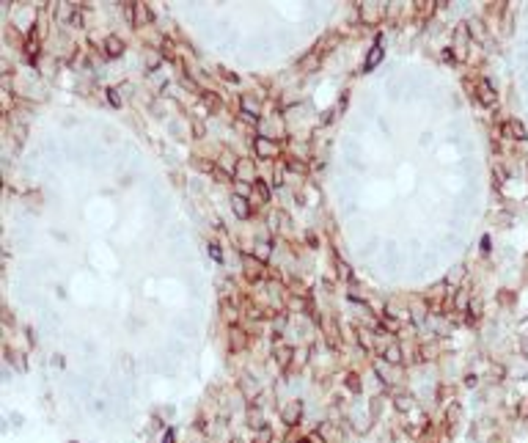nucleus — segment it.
Wrapping results in <instances>:
<instances>
[{"label": "nucleus", "instance_id": "b1692460", "mask_svg": "<svg viewBox=\"0 0 528 443\" xmlns=\"http://www.w3.org/2000/svg\"><path fill=\"white\" fill-rule=\"evenodd\" d=\"M253 443H273V429L264 427L261 432H256V440H253Z\"/></svg>", "mask_w": 528, "mask_h": 443}, {"label": "nucleus", "instance_id": "a211bd4d", "mask_svg": "<svg viewBox=\"0 0 528 443\" xmlns=\"http://www.w3.org/2000/svg\"><path fill=\"white\" fill-rule=\"evenodd\" d=\"M344 385H347V391H352V394H361V388H363L361 377H358L355 372H347V377H344Z\"/></svg>", "mask_w": 528, "mask_h": 443}, {"label": "nucleus", "instance_id": "423d86ee", "mask_svg": "<svg viewBox=\"0 0 528 443\" xmlns=\"http://www.w3.org/2000/svg\"><path fill=\"white\" fill-rule=\"evenodd\" d=\"M273 358H275V364H278L281 369H289V366L295 364V347L286 344V342H275V347H273Z\"/></svg>", "mask_w": 528, "mask_h": 443}, {"label": "nucleus", "instance_id": "0eeeda50", "mask_svg": "<svg viewBox=\"0 0 528 443\" xmlns=\"http://www.w3.org/2000/svg\"><path fill=\"white\" fill-rule=\"evenodd\" d=\"M132 28H146V25H152V9H149V3H132Z\"/></svg>", "mask_w": 528, "mask_h": 443}, {"label": "nucleus", "instance_id": "f8f14e48", "mask_svg": "<svg viewBox=\"0 0 528 443\" xmlns=\"http://www.w3.org/2000/svg\"><path fill=\"white\" fill-rule=\"evenodd\" d=\"M394 407L399 413H410L413 407H416V399H413V394H407V391H396L394 394Z\"/></svg>", "mask_w": 528, "mask_h": 443}, {"label": "nucleus", "instance_id": "bb28decb", "mask_svg": "<svg viewBox=\"0 0 528 443\" xmlns=\"http://www.w3.org/2000/svg\"><path fill=\"white\" fill-rule=\"evenodd\" d=\"M105 94H107V102H110L113 107H121V97H119V91H116V88H107Z\"/></svg>", "mask_w": 528, "mask_h": 443}, {"label": "nucleus", "instance_id": "2eb2a0df", "mask_svg": "<svg viewBox=\"0 0 528 443\" xmlns=\"http://www.w3.org/2000/svg\"><path fill=\"white\" fill-rule=\"evenodd\" d=\"M333 262H336V275L341 278V281H352V270H349V264L344 262L338 254H333Z\"/></svg>", "mask_w": 528, "mask_h": 443}, {"label": "nucleus", "instance_id": "f257e3e1", "mask_svg": "<svg viewBox=\"0 0 528 443\" xmlns=\"http://www.w3.org/2000/svg\"><path fill=\"white\" fill-rule=\"evenodd\" d=\"M473 97L482 102L484 107H495V105H498V94H495V88H492V83H490V80H484V77H479L476 83H473Z\"/></svg>", "mask_w": 528, "mask_h": 443}, {"label": "nucleus", "instance_id": "2f4dec72", "mask_svg": "<svg viewBox=\"0 0 528 443\" xmlns=\"http://www.w3.org/2000/svg\"><path fill=\"white\" fill-rule=\"evenodd\" d=\"M193 427L198 429V432H207V419L204 416H195V421H193Z\"/></svg>", "mask_w": 528, "mask_h": 443}, {"label": "nucleus", "instance_id": "a878e982", "mask_svg": "<svg viewBox=\"0 0 528 443\" xmlns=\"http://www.w3.org/2000/svg\"><path fill=\"white\" fill-rule=\"evenodd\" d=\"M212 176H215V179H218V182H220V185H228V182H231V179H234V176H228L226 171H220V168H218V165H215V171H212Z\"/></svg>", "mask_w": 528, "mask_h": 443}, {"label": "nucleus", "instance_id": "4468645a", "mask_svg": "<svg viewBox=\"0 0 528 443\" xmlns=\"http://www.w3.org/2000/svg\"><path fill=\"white\" fill-rule=\"evenodd\" d=\"M220 311H223V317H226V322H228V328L231 325H237V319H240V311H237V306H234V300H220Z\"/></svg>", "mask_w": 528, "mask_h": 443}, {"label": "nucleus", "instance_id": "6ab92c4d", "mask_svg": "<svg viewBox=\"0 0 528 443\" xmlns=\"http://www.w3.org/2000/svg\"><path fill=\"white\" fill-rule=\"evenodd\" d=\"M198 99H201V102H207V105L212 107V110L223 107V99H220V97H215V91H201V94H198Z\"/></svg>", "mask_w": 528, "mask_h": 443}, {"label": "nucleus", "instance_id": "f704fd0d", "mask_svg": "<svg viewBox=\"0 0 528 443\" xmlns=\"http://www.w3.org/2000/svg\"><path fill=\"white\" fill-rule=\"evenodd\" d=\"M482 254H490V237H482Z\"/></svg>", "mask_w": 528, "mask_h": 443}, {"label": "nucleus", "instance_id": "e433bc0d", "mask_svg": "<svg viewBox=\"0 0 528 443\" xmlns=\"http://www.w3.org/2000/svg\"><path fill=\"white\" fill-rule=\"evenodd\" d=\"M465 385L473 388V385H476V377H473V374H468V377H465Z\"/></svg>", "mask_w": 528, "mask_h": 443}, {"label": "nucleus", "instance_id": "aec40b11", "mask_svg": "<svg viewBox=\"0 0 528 443\" xmlns=\"http://www.w3.org/2000/svg\"><path fill=\"white\" fill-rule=\"evenodd\" d=\"M468 25H471V28H468V33H471V36L476 39V42H484V39H487V31L482 28V22H479V19H471Z\"/></svg>", "mask_w": 528, "mask_h": 443}, {"label": "nucleus", "instance_id": "58836bf2", "mask_svg": "<svg viewBox=\"0 0 528 443\" xmlns=\"http://www.w3.org/2000/svg\"><path fill=\"white\" fill-rule=\"evenodd\" d=\"M231 443H242V440H240V438H234V440H231Z\"/></svg>", "mask_w": 528, "mask_h": 443}, {"label": "nucleus", "instance_id": "c85d7f7f", "mask_svg": "<svg viewBox=\"0 0 528 443\" xmlns=\"http://www.w3.org/2000/svg\"><path fill=\"white\" fill-rule=\"evenodd\" d=\"M209 256H212L215 262H220V259H223V251H220L218 242H209Z\"/></svg>", "mask_w": 528, "mask_h": 443}, {"label": "nucleus", "instance_id": "72a5a7b5", "mask_svg": "<svg viewBox=\"0 0 528 443\" xmlns=\"http://www.w3.org/2000/svg\"><path fill=\"white\" fill-rule=\"evenodd\" d=\"M220 74H223V77L228 80V83H237V74H231V72H228V69H220Z\"/></svg>", "mask_w": 528, "mask_h": 443}, {"label": "nucleus", "instance_id": "6e6552de", "mask_svg": "<svg viewBox=\"0 0 528 443\" xmlns=\"http://www.w3.org/2000/svg\"><path fill=\"white\" fill-rule=\"evenodd\" d=\"M245 347H248V333H245V328L231 325V328H228V350H231V352H242Z\"/></svg>", "mask_w": 528, "mask_h": 443}, {"label": "nucleus", "instance_id": "c756f323", "mask_svg": "<svg viewBox=\"0 0 528 443\" xmlns=\"http://www.w3.org/2000/svg\"><path fill=\"white\" fill-rule=\"evenodd\" d=\"M306 440H308V443H328V438H325L322 432H308Z\"/></svg>", "mask_w": 528, "mask_h": 443}, {"label": "nucleus", "instance_id": "cd10ccee", "mask_svg": "<svg viewBox=\"0 0 528 443\" xmlns=\"http://www.w3.org/2000/svg\"><path fill=\"white\" fill-rule=\"evenodd\" d=\"M240 116H242V121H248L250 127H259V116L256 113H248V110H240Z\"/></svg>", "mask_w": 528, "mask_h": 443}, {"label": "nucleus", "instance_id": "4c0bfd02", "mask_svg": "<svg viewBox=\"0 0 528 443\" xmlns=\"http://www.w3.org/2000/svg\"><path fill=\"white\" fill-rule=\"evenodd\" d=\"M297 443H308V440H306V438H300V440H297Z\"/></svg>", "mask_w": 528, "mask_h": 443}, {"label": "nucleus", "instance_id": "393cba45", "mask_svg": "<svg viewBox=\"0 0 528 443\" xmlns=\"http://www.w3.org/2000/svg\"><path fill=\"white\" fill-rule=\"evenodd\" d=\"M355 333H358V344H361L363 350H371V339H369V333H366V330H361V328H358Z\"/></svg>", "mask_w": 528, "mask_h": 443}, {"label": "nucleus", "instance_id": "f3484780", "mask_svg": "<svg viewBox=\"0 0 528 443\" xmlns=\"http://www.w3.org/2000/svg\"><path fill=\"white\" fill-rule=\"evenodd\" d=\"M380 328L385 333H399V319H394V314H380Z\"/></svg>", "mask_w": 528, "mask_h": 443}, {"label": "nucleus", "instance_id": "dca6fc26", "mask_svg": "<svg viewBox=\"0 0 528 443\" xmlns=\"http://www.w3.org/2000/svg\"><path fill=\"white\" fill-rule=\"evenodd\" d=\"M459 416H462V407H459L457 402H451V405L446 407V427H454L459 421Z\"/></svg>", "mask_w": 528, "mask_h": 443}, {"label": "nucleus", "instance_id": "9d476101", "mask_svg": "<svg viewBox=\"0 0 528 443\" xmlns=\"http://www.w3.org/2000/svg\"><path fill=\"white\" fill-rule=\"evenodd\" d=\"M231 209H234V215L240 217V220H248L250 212H253V207H250V199H245L242 193H234V196H231Z\"/></svg>", "mask_w": 528, "mask_h": 443}, {"label": "nucleus", "instance_id": "9b49d317", "mask_svg": "<svg viewBox=\"0 0 528 443\" xmlns=\"http://www.w3.org/2000/svg\"><path fill=\"white\" fill-rule=\"evenodd\" d=\"M245 421H248V427H250V429H256V432H261V429L267 427V421H264V410H261V407H253V405L248 407Z\"/></svg>", "mask_w": 528, "mask_h": 443}, {"label": "nucleus", "instance_id": "ddd939ff", "mask_svg": "<svg viewBox=\"0 0 528 443\" xmlns=\"http://www.w3.org/2000/svg\"><path fill=\"white\" fill-rule=\"evenodd\" d=\"M383 361H385V364H391V366H399V364L404 361L402 347H399V344H388V347L383 350Z\"/></svg>", "mask_w": 528, "mask_h": 443}, {"label": "nucleus", "instance_id": "f03ea898", "mask_svg": "<svg viewBox=\"0 0 528 443\" xmlns=\"http://www.w3.org/2000/svg\"><path fill=\"white\" fill-rule=\"evenodd\" d=\"M358 14H361V22L377 25L385 17V3H358Z\"/></svg>", "mask_w": 528, "mask_h": 443}, {"label": "nucleus", "instance_id": "7ed1b4c3", "mask_svg": "<svg viewBox=\"0 0 528 443\" xmlns=\"http://www.w3.org/2000/svg\"><path fill=\"white\" fill-rule=\"evenodd\" d=\"M253 152L259 160H275L281 154V146L273 138H256L253 141Z\"/></svg>", "mask_w": 528, "mask_h": 443}, {"label": "nucleus", "instance_id": "ea45409f", "mask_svg": "<svg viewBox=\"0 0 528 443\" xmlns=\"http://www.w3.org/2000/svg\"><path fill=\"white\" fill-rule=\"evenodd\" d=\"M72 443H77V440H72Z\"/></svg>", "mask_w": 528, "mask_h": 443}, {"label": "nucleus", "instance_id": "1a4fd4ad", "mask_svg": "<svg viewBox=\"0 0 528 443\" xmlns=\"http://www.w3.org/2000/svg\"><path fill=\"white\" fill-rule=\"evenodd\" d=\"M124 50H127L124 42H121L119 36H113V33L102 39V56L105 58H121V56H124Z\"/></svg>", "mask_w": 528, "mask_h": 443}, {"label": "nucleus", "instance_id": "39448f33", "mask_svg": "<svg viewBox=\"0 0 528 443\" xmlns=\"http://www.w3.org/2000/svg\"><path fill=\"white\" fill-rule=\"evenodd\" d=\"M501 135L504 138H509V141H525L528 138V129H525V124L520 119H509V121H504L501 124Z\"/></svg>", "mask_w": 528, "mask_h": 443}, {"label": "nucleus", "instance_id": "412c9836", "mask_svg": "<svg viewBox=\"0 0 528 443\" xmlns=\"http://www.w3.org/2000/svg\"><path fill=\"white\" fill-rule=\"evenodd\" d=\"M270 251H273V242H270V240H259V242H256V259H259V262H264V259L270 256Z\"/></svg>", "mask_w": 528, "mask_h": 443}, {"label": "nucleus", "instance_id": "5701e85b", "mask_svg": "<svg viewBox=\"0 0 528 443\" xmlns=\"http://www.w3.org/2000/svg\"><path fill=\"white\" fill-rule=\"evenodd\" d=\"M380 61H383V47H374V50L369 52V58H366V72H369V69H374V66L380 64Z\"/></svg>", "mask_w": 528, "mask_h": 443}, {"label": "nucleus", "instance_id": "4be33fe9", "mask_svg": "<svg viewBox=\"0 0 528 443\" xmlns=\"http://www.w3.org/2000/svg\"><path fill=\"white\" fill-rule=\"evenodd\" d=\"M253 190H256V196H259L261 201H270V185L264 179H256L253 182Z\"/></svg>", "mask_w": 528, "mask_h": 443}, {"label": "nucleus", "instance_id": "473e14b6", "mask_svg": "<svg viewBox=\"0 0 528 443\" xmlns=\"http://www.w3.org/2000/svg\"><path fill=\"white\" fill-rule=\"evenodd\" d=\"M157 66H160V58L157 56H149L146 58V69H157Z\"/></svg>", "mask_w": 528, "mask_h": 443}, {"label": "nucleus", "instance_id": "c9c22d12", "mask_svg": "<svg viewBox=\"0 0 528 443\" xmlns=\"http://www.w3.org/2000/svg\"><path fill=\"white\" fill-rule=\"evenodd\" d=\"M498 300H501V303H512V295H506V289H501Z\"/></svg>", "mask_w": 528, "mask_h": 443}, {"label": "nucleus", "instance_id": "7c9ffc66", "mask_svg": "<svg viewBox=\"0 0 528 443\" xmlns=\"http://www.w3.org/2000/svg\"><path fill=\"white\" fill-rule=\"evenodd\" d=\"M193 135H195V138H198V141H201V138H204V135H207V129H204V124H201V121H193Z\"/></svg>", "mask_w": 528, "mask_h": 443}, {"label": "nucleus", "instance_id": "20e7f679", "mask_svg": "<svg viewBox=\"0 0 528 443\" xmlns=\"http://www.w3.org/2000/svg\"><path fill=\"white\" fill-rule=\"evenodd\" d=\"M300 419H303V402H300V399L286 402V405H283V410H281V421H283V424H286L289 429H295L297 424H300Z\"/></svg>", "mask_w": 528, "mask_h": 443}]
</instances>
